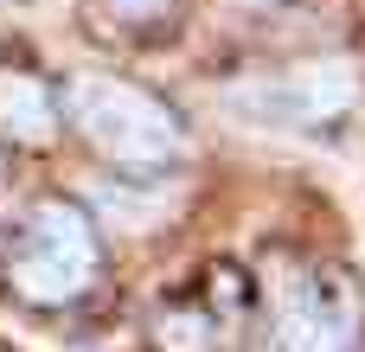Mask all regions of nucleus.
Returning a JSON list of instances; mask_svg holds the SVG:
<instances>
[{"mask_svg": "<svg viewBox=\"0 0 365 352\" xmlns=\"http://www.w3.org/2000/svg\"><path fill=\"white\" fill-rule=\"evenodd\" d=\"M64 115H71V128L103 154V160H115V167H135V173H160V167H180L186 160V122L160 103V96H148V90H135V83H122V77H77L71 90H64Z\"/></svg>", "mask_w": 365, "mask_h": 352, "instance_id": "obj_1", "label": "nucleus"}, {"mask_svg": "<svg viewBox=\"0 0 365 352\" xmlns=\"http://www.w3.org/2000/svg\"><path fill=\"white\" fill-rule=\"evenodd\" d=\"M96 269H103V237H96L90 212L45 199L6 257V295H19L32 308H71V301H83Z\"/></svg>", "mask_w": 365, "mask_h": 352, "instance_id": "obj_2", "label": "nucleus"}, {"mask_svg": "<svg viewBox=\"0 0 365 352\" xmlns=\"http://www.w3.org/2000/svg\"><path fill=\"white\" fill-rule=\"evenodd\" d=\"M353 340H359L353 282L334 269H302L295 282H282L257 352H353Z\"/></svg>", "mask_w": 365, "mask_h": 352, "instance_id": "obj_3", "label": "nucleus"}, {"mask_svg": "<svg viewBox=\"0 0 365 352\" xmlns=\"http://www.w3.org/2000/svg\"><path fill=\"white\" fill-rule=\"evenodd\" d=\"M353 96H359V71L346 58H308V64L269 71L257 83H237V109L269 128H321V122L346 115Z\"/></svg>", "mask_w": 365, "mask_h": 352, "instance_id": "obj_4", "label": "nucleus"}, {"mask_svg": "<svg viewBox=\"0 0 365 352\" xmlns=\"http://www.w3.org/2000/svg\"><path fill=\"white\" fill-rule=\"evenodd\" d=\"M58 90L32 64H0V147H51L58 141Z\"/></svg>", "mask_w": 365, "mask_h": 352, "instance_id": "obj_5", "label": "nucleus"}, {"mask_svg": "<svg viewBox=\"0 0 365 352\" xmlns=\"http://www.w3.org/2000/svg\"><path fill=\"white\" fill-rule=\"evenodd\" d=\"M154 340H160V352H212L218 314H205V308H160L154 314Z\"/></svg>", "mask_w": 365, "mask_h": 352, "instance_id": "obj_6", "label": "nucleus"}, {"mask_svg": "<svg viewBox=\"0 0 365 352\" xmlns=\"http://www.w3.org/2000/svg\"><path fill=\"white\" fill-rule=\"evenodd\" d=\"M122 26H160V19H173L180 13V0H103Z\"/></svg>", "mask_w": 365, "mask_h": 352, "instance_id": "obj_7", "label": "nucleus"}]
</instances>
